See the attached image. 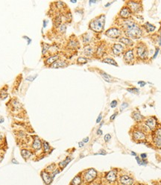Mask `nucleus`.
I'll list each match as a JSON object with an SVG mask.
<instances>
[{
    "instance_id": "f257e3e1",
    "label": "nucleus",
    "mask_w": 161,
    "mask_h": 185,
    "mask_svg": "<svg viewBox=\"0 0 161 185\" xmlns=\"http://www.w3.org/2000/svg\"><path fill=\"white\" fill-rule=\"evenodd\" d=\"M119 27L122 29L123 34L130 39L138 40L143 35V30L142 26L136 22L132 18L125 20H121Z\"/></svg>"
},
{
    "instance_id": "f03ea898",
    "label": "nucleus",
    "mask_w": 161,
    "mask_h": 185,
    "mask_svg": "<svg viewBox=\"0 0 161 185\" xmlns=\"http://www.w3.org/2000/svg\"><path fill=\"white\" fill-rule=\"evenodd\" d=\"M149 130L142 123L135 125L130 131V135L132 140L135 143H140L145 142L148 138V133Z\"/></svg>"
},
{
    "instance_id": "7ed1b4c3",
    "label": "nucleus",
    "mask_w": 161,
    "mask_h": 185,
    "mask_svg": "<svg viewBox=\"0 0 161 185\" xmlns=\"http://www.w3.org/2000/svg\"><path fill=\"white\" fill-rule=\"evenodd\" d=\"M105 24V15L101 14L93 19L89 22V29L95 33H101L104 31Z\"/></svg>"
},
{
    "instance_id": "20e7f679",
    "label": "nucleus",
    "mask_w": 161,
    "mask_h": 185,
    "mask_svg": "<svg viewBox=\"0 0 161 185\" xmlns=\"http://www.w3.org/2000/svg\"><path fill=\"white\" fill-rule=\"evenodd\" d=\"M134 52L136 58L137 60L144 61L148 59V50L147 46L144 43H137L134 46Z\"/></svg>"
},
{
    "instance_id": "39448f33",
    "label": "nucleus",
    "mask_w": 161,
    "mask_h": 185,
    "mask_svg": "<svg viewBox=\"0 0 161 185\" xmlns=\"http://www.w3.org/2000/svg\"><path fill=\"white\" fill-rule=\"evenodd\" d=\"M151 144L155 148L161 149V126L151 132Z\"/></svg>"
},
{
    "instance_id": "423d86ee",
    "label": "nucleus",
    "mask_w": 161,
    "mask_h": 185,
    "mask_svg": "<svg viewBox=\"0 0 161 185\" xmlns=\"http://www.w3.org/2000/svg\"><path fill=\"white\" fill-rule=\"evenodd\" d=\"M123 60L125 63L129 65H133L136 61V55L134 49L133 48H128L123 53Z\"/></svg>"
},
{
    "instance_id": "0eeeda50",
    "label": "nucleus",
    "mask_w": 161,
    "mask_h": 185,
    "mask_svg": "<svg viewBox=\"0 0 161 185\" xmlns=\"http://www.w3.org/2000/svg\"><path fill=\"white\" fill-rule=\"evenodd\" d=\"M104 34L107 37L112 39H119L121 37H122L123 32L120 28L113 26L110 28L109 29H107L104 32Z\"/></svg>"
},
{
    "instance_id": "6e6552de",
    "label": "nucleus",
    "mask_w": 161,
    "mask_h": 185,
    "mask_svg": "<svg viewBox=\"0 0 161 185\" xmlns=\"http://www.w3.org/2000/svg\"><path fill=\"white\" fill-rule=\"evenodd\" d=\"M126 6L130 9L132 14H139L142 10V5L140 1H128L126 2Z\"/></svg>"
},
{
    "instance_id": "1a4fd4ad",
    "label": "nucleus",
    "mask_w": 161,
    "mask_h": 185,
    "mask_svg": "<svg viewBox=\"0 0 161 185\" xmlns=\"http://www.w3.org/2000/svg\"><path fill=\"white\" fill-rule=\"evenodd\" d=\"M142 123L145 125V126L149 131H151V132L154 131L158 127L157 119L154 117H149L145 118Z\"/></svg>"
},
{
    "instance_id": "9d476101",
    "label": "nucleus",
    "mask_w": 161,
    "mask_h": 185,
    "mask_svg": "<svg viewBox=\"0 0 161 185\" xmlns=\"http://www.w3.org/2000/svg\"><path fill=\"white\" fill-rule=\"evenodd\" d=\"M126 49L127 48L121 43H113L110 47V52L114 56H120L123 55Z\"/></svg>"
},
{
    "instance_id": "9b49d317",
    "label": "nucleus",
    "mask_w": 161,
    "mask_h": 185,
    "mask_svg": "<svg viewBox=\"0 0 161 185\" xmlns=\"http://www.w3.org/2000/svg\"><path fill=\"white\" fill-rule=\"evenodd\" d=\"M98 172L94 169H89L83 172V180L87 183L93 182L97 177Z\"/></svg>"
},
{
    "instance_id": "f8f14e48",
    "label": "nucleus",
    "mask_w": 161,
    "mask_h": 185,
    "mask_svg": "<svg viewBox=\"0 0 161 185\" xmlns=\"http://www.w3.org/2000/svg\"><path fill=\"white\" fill-rule=\"evenodd\" d=\"M119 183L121 185H134V178L128 173H123L119 177Z\"/></svg>"
},
{
    "instance_id": "ddd939ff",
    "label": "nucleus",
    "mask_w": 161,
    "mask_h": 185,
    "mask_svg": "<svg viewBox=\"0 0 161 185\" xmlns=\"http://www.w3.org/2000/svg\"><path fill=\"white\" fill-rule=\"evenodd\" d=\"M132 16H133L132 13H131V11L130 10V9L126 6V5L123 6L119 13V19L121 20H125L128 19H130V18H132Z\"/></svg>"
},
{
    "instance_id": "4468645a",
    "label": "nucleus",
    "mask_w": 161,
    "mask_h": 185,
    "mask_svg": "<svg viewBox=\"0 0 161 185\" xmlns=\"http://www.w3.org/2000/svg\"><path fill=\"white\" fill-rule=\"evenodd\" d=\"M117 172L116 170H112L109 171L108 172H107V174L105 175V179L107 182H109L110 184H113L117 181L118 180V175H117Z\"/></svg>"
},
{
    "instance_id": "2eb2a0df",
    "label": "nucleus",
    "mask_w": 161,
    "mask_h": 185,
    "mask_svg": "<svg viewBox=\"0 0 161 185\" xmlns=\"http://www.w3.org/2000/svg\"><path fill=\"white\" fill-rule=\"evenodd\" d=\"M119 41L121 44H122L125 46H127V47L131 48L132 46H134V43L133 41V40H131L125 36H122L119 39Z\"/></svg>"
},
{
    "instance_id": "dca6fc26",
    "label": "nucleus",
    "mask_w": 161,
    "mask_h": 185,
    "mask_svg": "<svg viewBox=\"0 0 161 185\" xmlns=\"http://www.w3.org/2000/svg\"><path fill=\"white\" fill-rule=\"evenodd\" d=\"M131 117H132L135 122L137 123H141L143 122V120L145 119V117L140 113V112L137 110H135L132 113H131Z\"/></svg>"
},
{
    "instance_id": "f3484780",
    "label": "nucleus",
    "mask_w": 161,
    "mask_h": 185,
    "mask_svg": "<svg viewBox=\"0 0 161 185\" xmlns=\"http://www.w3.org/2000/svg\"><path fill=\"white\" fill-rule=\"evenodd\" d=\"M105 52H106V46H104V44L101 43L95 49V55L97 57H99V58H100V57H102L105 55Z\"/></svg>"
},
{
    "instance_id": "a211bd4d",
    "label": "nucleus",
    "mask_w": 161,
    "mask_h": 185,
    "mask_svg": "<svg viewBox=\"0 0 161 185\" xmlns=\"http://www.w3.org/2000/svg\"><path fill=\"white\" fill-rule=\"evenodd\" d=\"M83 53L85 56L87 57H92L93 55H95V49L90 45H87L83 47Z\"/></svg>"
},
{
    "instance_id": "6ab92c4d",
    "label": "nucleus",
    "mask_w": 161,
    "mask_h": 185,
    "mask_svg": "<svg viewBox=\"0 0 161 185\" xmlns=\"http://www.w3.org/2000/svg\"><path fill=\"white\" fill-rule=\"evenodd\" d=\"M60 59V55L56 54V55H53L50 57H49L45 61V63L46 65L48 66H52L54 63H55L57 61H58Z\"/></svg>"
},
{
    "instance_id": "aec40b11",
    "label": "nucleus",
    "mask_w": 161,
    "mask_h": 185,
    "mask_svg": "<svg viewBox=\"0 0 161 185\" xmlns=\"http://www.w3.org/2000/svg\"><path fill=\"white\" fill-rule=\"evenodd\" d=\"M41 176H42V178H43V181L45 182V184L46 185L50 184L52 183V180H53V179L52 178V177H51V174H49L48 172H45V171L42 172Z\"/></svg>"
},
{
    "instance_id": "412c9836",
    "label": "nucleus",
    "mask_w": 161,
    "mask_h": 185,
    "mask_svg": "<svg viewBox=\"0 0 161 185\" xmlns=\"http://www.w3.org/2000/svg\"><path fill=\"white\" fill-rule=\"evenodd\" d=\"M67 65H68V63L66 61L59 59V60L57 61L55 63H54L51 66V67H52V68L57 69V68H61V67H67Z\"/></svg>"
},
{
    "instance_id": "4be33fe9",
    "label": "nucleus",
    "mask_w": 161,
    "mask_h": 185,
    "mask_svg": "<svg viewBox=\"0 0 161 185\" xmlns=\"http://www.w3.org/2000/svg\"><path fill=\"white\" fill-rule=\"evenodd\" d=\"M142 29L144 30L145 29V31H147L148 33H151V32H153V31H155V29H156V27H155L154 25H152V24H151V23H149V22H145L144 25L142 26Z\"/></svg>"
},
{
    "instance_id": "5701e85b",
    "label": "nucleus",
    "mask_w": 161,
    "mask_h": 185,
    "mask_svg": "<svg viewBox=\"0 0 161 185\" xmlns=\"http://www.w3.org/2000/svg\"><path fill=\"white\" fill-rule=\"evenodd\" d=\"M82 42L84 44L85 46L87 45H89V43H91V40H92V37L91 35L89 34V33H86L84 34L83 35H82Z\"/></svg>"
},
{
    "instance_id": "b1692460",
    "label": "nucleus",
    "mask_w": 161,
    "mask_h": 185,
    "mask_svg": "<svg viewBox=\"0 0 161 185\" xmlns=\"http://www.w3.org/2000/svg\"><path fill=\"white\" fill-rule=\"evenodd\" d=\"M32 147L33 149H36V150H40L42 148V143L41 140L39 139L38 137H36L35 139L34 140L33 144H32Z\"/></svg>"
},
{
    "instance_id": "393cba45",
    "label": "nucleus",
    "mask_w": 161,
    "mask_h": 185,
    "mask_svg": "<svg viewBox=\"0 0 161 185\" xmlns=\"http://www.w3.org/2000/svg\"><path fill=\"white\" fill-rule=\"evenodd\" d=\"M100 75H101V76L102 77V78L105 81V82H108V83L113 82V77L110 76V75H108L107 73H106V72H104L103 71L100 72Z\"/></svg>"
},
{
    "instance_id": "a878e982",
    "label": "nucleus",
    "mask_w": 161,
    "mask_h": 185,
    "mask_svg": "<svg viewBox=\"0 0 161 185\" xmlns=\"http://www.w3.org/2000/svg\"><path fill=\"white\" fill-rule=\"evenodd\" d=\"M102 62L105 63H108V64H110L113 66H115V67H119L116 61L114 59L111 58V57H105V58H104L102 60Z\"/></svg>"
},
{
    "instance_id": "bb28decb",
    "label": "nucleus",
    "mask_w": 161,
    "mask_h": 185,
    "mask_svg": "<svg viewBox=\"0 0 161 185\" xmlns=\"http://www.w3.org/2000/svg\"><path fill=\"white\" fill-rule=\"evenodd\" d=\"M81 183H82V178L81 175H78L73 179V181L71 182V185H81Z\"/></svg>"
},
{
    "instance_id": "cd10ccee",
    "label": "nucleus",
    "mask_w": 161,
    "mask_h": 185,
    "mask_svg": "<svg viewBox=\"0 0 161 185\" xmlns=\"http://www.w3.org/2000/svg\"><path fill=\"white\" fill-rule=\"evenodd\" d=\"M71 160H72V158H71L67 157V158H66L64 160H63V161H61V162H60V163L58 164L59 167H60V168H61V170L64 169L65 167L67 166L69 164V162L71 161Z\"/></svg>"
},
{
    "instance_id": "c85d7f7f",
    "label": "nucleus",
    "mask_w": 161,
    "mask_h": 185,
    "mask_svg": "<svg viewBox=\"0 0 161 185\" xmlns=\"http://www.w3.org/2000/svg\"><path fill=\"white\" fill-rule=\"evenodd\" d=\"M69 47L71 49H77L79 46V43L76 40H70L68 43Z\"/></svg>"
},
{
    "instance_id": "c756f323",
    "label": "nucleus",
    "mask_w": 161,
    "mask_h": 185,
    "mask_svg": "<svg viewBox=\"0 0 161 185\" xmlns=\"http://www.w3.org/2000/svg\"><path fill=\"white\" fill-rule=\"evenodd\" d=\"M62 16L61 15H57L55 16V20H54V23L56 27H59L61 25V22H62Z\"/></svg>"
},
{
    "instance_id": "7c9ffc66",
    "label": "nucleus",
    "mask_w": 161,
    "mask_h": 185,
    "mask_svg": "<svg viewBox=\"0 0 161 185\" xmlns=\"http://www.w3.org/2000/svg\"><path fill=\"white\" fill-rule=\"evenodd\" d=\"M21 154H22V156L25 159H28V158H30V156L31 155V152L28 151L27 149H22L21 151Z\"/></svg>"
},
{
    "instance_id": "2f4dec72",
    "label": "nucleus",
    "mask_w": 161,
    "mask_h": 185,
    "mask_svg": "<svg viewBox=\"0 0 161 185\" xmlns=\"http://www.w3.org/2000/svg\"><path fill=\"white\" fill-rule=\"evenodd\" d=\"M50 48H51L50 45L47 43H43V49H42V54H43V55H45L48 52V51L50 49Z\"/></svg>"
},
{
    "instance_id": "473e14b6",
    "label": "nucleus",
    "mask_w": 161,
    "mask_h": 185,
    "mask_svg": "<svg viewBox=\"0 0 161 185\" xmlns=\"http://www.w3.org/2000/svg\"><path fill=\"white\" fill-rule=\"evenodd\" d=\"M87 62H88V59L85 57H79L77 59V63L78 64H84V63H87Z\"/></svg>"
},
{
    "instance_id": "72a5a7b5",
    "label": "nucleus",
    "mask_w": 161,
    "mask_h": 185,
    "mask_svg": "<svg viewBox=\"0 0 161 185\" xmlns=\"http://www.w3.org/2000/svg\"><path fill=\"white\" fill-rule=\"evenodd\" d=\"M128 92H131V93L134 94H138L140 92V89L136 88V87H130V88H127L126 89Z\"/></svg>"
},
{
    "instance_id": "f704fd0d",
    "label": "nucleus",
    "mask_w": 161,
    "mask_h": 185,
    "mask_svg": "<svg viewBox=\"0 0 161 185\" xmlns=\"http://www.w3.org/2000/svg\"><path fill=\"white\" fill-rule=\"evenodd\" d=\"M7 96H8L7 90H6L5 88H2L1 92H0V98H1L2 99H5Z\"/></svg>"
},
{
    "instance_id": "c9c22d12",
    "label": "nucleus",
    "mask_w": 161,
    "mask_h": 185,
    "mask_svg": "<svg viewBox=\"0 0 161 185\" xmlns=\"http://www.w3.org/2000/svg\"><path fill=\"white\" fill-rule=\"evenodd\" d=\"M43 149H44V152H49L50 151V149H51L50 146H49V144L47 142L44 141V142L43 143Z\"/></svg>"
},
{
    "instance_id": "e433bc0d",
    "label": "nucleus",
    "mask_w": 161,
    "mask_h": 185,
    "mask_svg": "<svg viewBox=\"0 0 161 185\" xmlns=\"http://www.w3.org/2000/svg\"><path fill=\"white\" fill-rule=\"evenodd\" d=\"M66 29H67V26L66 24H61L59 26V31L61 33H64L66 31Z\"/></svg>"
},
{
    "instance_id": "4c0bfd02",
    "label": "nucleus",
    "mask_w": 161,
    "mask_h": 185,
    "mask_svg": "<svg viewBox=\"0 0 161 185\" xmlns=\"http://www.w3.org/2000/svg\"><path fill=\"white\" fill-rule=\"evenodd\" d=\"M59 172H60V170H58V169H56L55 170H54V171L52 172V174H51V177H52V178L53 179L54 178H55V176L57 174H58Z\"/></svg>"
},
{
    "instance_id": "58836bf2",
    "label": "nucleus",
    "mask_w": 161,
    "mask_h": 185,
    "mask_svg": "<svg viewBox=\"0 0 161 185\" xmlns=\"http://www.w3.org/2000/svg\"><path fill=\"white\" fill-rule=\"evenodd\" d=\"M110 139H111V135L110 134H107L104 137V140L106 143H108L110 140Z\"/></svg>"
},
{
    "instance_id": "ea45409f",
    "label": "nucleus",
    "mask_w": 161,
    "mask_h": 185,
    "mask_svg": "<svg viewBox=\"0 0 161 185\" xmlns=\"http://www.w3.org/2000/svg\"><path fill=\"white\" fill-rule=\"evenodd\" d=\"M128 106V102H123V103L122 104L121 107H120V111H122L123 110H125Z\"/></svg>"
},
{
    "instance_id": "a19ab883",
    "label": "nucleus",
    "mask_w": 161,
    "mask_h": 185,
    "mask_svg": "<svg viewBox=\"0 0 161 185\" xmlns=\"http://www.w3.org/2000/svg\"><path fill=\"white\" fill-rule=\"evenodd\" d=\"M117 104H118V102H117L116 100H113V101H112L111 103H110V107H111L112 108H115L117 106Z\"/></svg>"
},
{
    "instance_id": "79ce46f5",
    "label": "nucleus",
    "mask_w": 161,
    "mask_h": 185,
    "mask_svg": "<svg viewBox=\"0 0 161 185\" xmlns=\"http://www.w3.org/2000/svg\"><path fill=\"white\" fill-rule=\"evenodd\" d=\"M159 51H160V49H159V48H157L156 50H155V52H154L153 57H152L153 59H155V58L157 57V55H158V53H159Z\"/></svg>"
},
{
    "instance_id": "37998d69",
    "label": "nucleus",
    "mask_w": 161,
    "mask_h": 185,
    "mask_svg": "<svg viewBox=\"0 0 161 185\" xmlns=\"http://www.w3.org/2000/svg\"><path fill=\"white\" fill-rule=\"evenodd\" d=\"M96 154H101V155H106L107 154V152L104 151V150H103V149H101L100 151L99 152V153H95V155H96Z\"/></svg>"
},
{
    "instance_id": "c03bdc74",
    "label": "nucleus",
    "mask_w": 161,
    "mask_h": 185,
    "mask_svg": "<svg viewBox=\"0 0 161 185\" xmlns=\"http://www.w3.org/2000/svg\"><path fill=\"white\" fill-rule=\"evenodd\" d=\"M135 158H136V160L137 164H138L140 166H142V159H141L140 157H138V156H136Z\"/></svg>"
},
{
    "instance_id": "a18cd8bd",
    "label": "nucleus",
    "mask_w": 161,
    "mask_h": 185,
    "mask_svg": "<svg viewBox=\"0 0 161 185\" xmlns=\"http://www.w3.org/2000/svg\"><path fill=\"white\" fill-rule=\"evenodd\" d=\"M37 75H36L35 76H28V77L26 78V80L28 81V82H33V81L36 78V77H37Z\"/></svg>"
},
{
    "instance_id": "49530a36",
    "label": "nucleus",
    "mask_w": 161,
    "mask_h": 185,
    "mask_svg": "<svg viewBox=\"0 0 161 185\" xmlns=\"http://www.w3.org/2000/svg\"><path fill=\"white\" fill-rule=\"evenodd\" d=\"M140 158L142 160H145L146 158H147V154L146 153H142L140 155Z\"/></svg>"
},
{
    "instance_id": "de8ad7c7",
    "label": "nucleus",
    "mask_w": 161,
    "mask_h": 185,
    "mask_svg": "<svg viewBox=\"0 0 161 185\" xmlns=\"http://www.w3.org/2000/svg\"><path fill=\"white\" fill-rule=\"evenodd\" d=\"M138 84L141 87H143L144 86H145V84H146V82H143V81H140V82H138Z\"/></svg>"
},
{
    "instance_id": "09e8293b",
    "label": "nucleus",
    "mask_w": 161,
    "mask_h": 185,
    "mask_svg": "<svg viewBox=\"0 0 161 185\" xmlns=\"http://www.w3.org/2000/svg\"><path fill=\"white\" fill-rule=\"evenodd\" d=\"M117 114H118V112H115L114 113H113L111 117H110V121H113L115 119V118H116V117L117 116Z\"/></svg>"
},
{
    "instance_id": "8fccbe9b",
    "label": "nucleus",
    "mask_w": 161,
    "mask_h": 185,
    "mask_svg": "<svg viewBox=\"0 0 161 185\" xmlns=\"http://www.w3.org/2000/svg\"><path fill=\"white\" fill-rule=\"evenodd\" d=\"M101 119H102V114L100 113V114H99V116L98 117V118H97L96 123H99L101 122Z\"/></svg>"
},
{
    "instance_id": "3c124183",
    "label": "nucleus",
    "mask_w": 161,
    "mask_h": 185,
    "mask_svg": "<svg viewBox=\"0 0 161 185\" xmlns=\"http://www.w3.org/2000/svg\"><path fill=\"white\" fill-rule=\"evenodd\" d=\"M23 38H24V39H26V40H27V41H28V45H29L30 43H31V40L30 39V38H28V37H26V36H24V37H23Z\"/></svg>"
},
{
    "instance_id": "603ef678",
    "label": "nucleus",
    "mask_w": 161,
    "mask_h": 185,
    "mask_svg": "<svg viewBox=\"0 0 161 185\" xmlns=\"http://www.w3.org/2000/svg\"><path fill=\"white\" fill-rule=\"evenodd\" d=\"M102 131L101 130V128H99L98 130H97V131H96V134H98V135H102Z\"/></svg>"
},
{
    "instance_id": "864d4df0",
    "label": "nucleus",
    "mask_w": 161,
    "mask_h": 185,
    "mask_svg": "<svg viewBox=\"0 0 161 185\" xmlns=\"http://www.w3.org/2000/svg\"><path fill=\"white\" fill-rule=\"evenodd\" d=\"M88 141H89V137H87L86 138H84V139H83L82 142H83V143H87Z\"/></svg>"
},
{
    "instance_id": "5fc2aeb1",
    "label": "nucleus",
    "mask_w": 161,
    "mask_h": 185,
    "mask_svg": "<svg viewBox=\"0 0 161 185\" xmlns=\"http://www.w3.org/2000/svg\"><path fill=\"white\" fill-rule=\"evenodd\" d=\"M83 146H84V143H83V142H79V143H78V146H79L80 148L83 147Z\"/></svg>"
},
{
    "instance_id": "6e6d98bb",
    "label": "nucleus",
    "mask_w": 161,
    "mask_h": 185,
    "mask_svg": "<svg viewBox=\"0 0 161 185\" xmlns=\"http://www.w3.org/2000/svg\"><path fill=\"white\" fill-rule=\"evenodd\" d=\"M113 2H108V3H107V4H106V5H104V7H105V8H107V7H109V6H110V5L111 4H113Z\"/></svg>"
},
{
    "instance_id": "4d7b16f0",
    "label": "nucleus",
    "mask_w": 161,
    "mask_h": 185,
    "mask_svg": "<svg viewBox=\"0 0 161 185\" xmlns=\"http://www.w3.org/2000/svg\"><path fill=\"white\" fill-rule=\"evenodd\" d=\"M89 5L94 4V3H96V1H93V0H89Z\"/></svg>"
},
{
    "instance_id": "13d9d810",
    "label": "nucleus",
    "mask_w": 161,
    "mask_h": 185,
    "mask_svg": "<svg viewBox=\"0 0 161 185\" xmlns=\"http://www.w3.org/2000/svg\"><path fill=\"white\" fill-rule=\"evenodd\" d=\"M159 45L161 46V33H160V36L159 37Z\"/></svg>"
},
{
    "instance_id": "bf43d9fd",
    "label": "nucleus",
    "mask_w": 161,
    "mask_h": 185,
    "mask_svg": "<svg viewBox=\"0 0 161 185\" xmlns=\"http://www.w3.org/2000/svg\"><path fill=\"white\" fill-rule=\"evenodd\" d=\"M12 163H13V164H18V162L15 159H13V160H12Z\"/></svg>"
},
{
    "instance_id": "052dcab7",
    "label": "nucleus",
    "mask_w": 161,
    "mask_h": 185,
    "mask_svg": "<svg viewBox=\"0 0 161 185\" xmlns=\"http://www.w3.org/2000/svg\"><path fill=\"white\" fill-rule=\"evenodd\" d=\"M4 123V119L2 117H0V123Z\"/></svg>"
},
{
    "instance_id": "680f3d73",
    "label": "nucleus",
    "mask_w": 161,
    "mask_h": 185,
    "mask_svg": "<svg viewBox=\"0 0 161 185\" xmlns=\"http://www.w3.org/2000/svg\"><path fill=\"white\" fill-rule=\"evenodd\" d=\"M131 154H132L133 156H135V157H136V156H137L136 153H135L134 152H131Z\"/></svg>"
},
{
    "instance_id": "e2e57ef3",
    "label": "nucleus",
    "mask_w": 161,
    "mask_h": 185,
    "mask_svg": "<svg viewBox=\"0 0 161 185\" xmlns=\"http://www.w3.org/2000/svg\"><path fill=\"white\" fill-rule=\"evenodd\" d=\"M46 20H43V28H46Z\"/></svg>"
},
{
    "instance_id": "0e129e2a",
    "label": "nucleus",
    "mask_w": 161,
    "mask_h": 185,
    "mask_svg": "<svg viewBox=\"0 0 161 185\" xmlns=\"http://www.w3.org/2000/svg\"><path fill=\"white\" fill-rule=\"evenodd\" d=\"M70 2H71V3H76L77 1H75V0H71Z\"/></svg>"
},
{
    "instance_id": "69168bd1",
    "label": "nucleus",
    "mask_w": 161,
    "mask_h": 185,
    "mask_svg": "<svg viewBox=\"0 0 161 185\" xmlns=\"http://www.w3.org/2000/svg\"><path fill=\"white\" fill-rule=\"evenodd\" d=\"M93 185H102V184H100V183H95V184H93Z\"/></svg>"
},
{
    "instance_id": "338daca9",
    "label": "nucleus",
    "mask_w": 161,
    "mask_h": 185,
    "mask_svg": "<svg viewBox=\"0 0 161 185\" xmlns=\"http://www.w3.org/2000/svg\"><path fill=\"white\" fill-rule=\"evenodd\" d=\"M139 185H143V184H139Z\"/></svg>"
}]
</instances>
